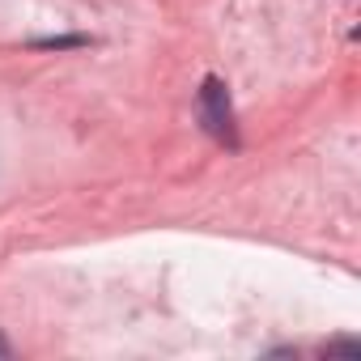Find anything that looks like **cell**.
I'll list each match as a JSON object with an SVG mask.
<instances>
[{
  "label": "cell",
  "instance_id": "6da1fadb",
  "mask_svg": "<svg viewBox=\"0 0 361 361\" xmlns=\"http://www.w3.org/2000/svg\"><path fill=\"white\" fill-rule=\"evenodd\" d=\"M200 123L213 140L221 145H238V132H234V106H230V90L221 77H204L200 85Z\"/></svg>",
  "mask_w": 361,
  "mask_h": 361
},
{
  "label": "cell",
  "instance_id": "7a4b0ae2",
  "mask_svg": "<svg viewBox=\"0 0 361 361\" xmlns=\"http://www.w3.org/2000/svg\"><path fill=\"white\" fill-rule=\"evenodd\" d=\"M85 35H56V39H35V47H85Z\"/></svg>",
  "mask_w": 361,
  "mask_h": 361
},
{
  "label": "cell",
  "instance_id": "3957f363",
  "mask_svg": "<svg viewBox=\"0 0 361 361\" xmlns=\"http://www.w3.org/2000/svg\"><path fill=\"white\" fill-rule=\"evenodd\" d=\"M9 353H13V348H9V340H5V336H0V357H9Z\"/></svg>",
  "mask_w": 361,
  "mask_h": 361
}]
</instances>
